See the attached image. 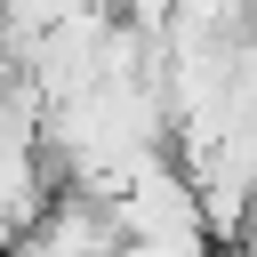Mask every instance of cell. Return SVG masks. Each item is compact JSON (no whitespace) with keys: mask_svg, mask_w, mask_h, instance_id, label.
<instances>
[{"mask_svg":"<svg viewBox=\"0 0 257 257\" xmlns=\"http://www.w3.org/2000/svg\"><path fill=\"white\" fill-rule=\"evenodd\" d=\"M217 257H249V249H217Z\"/></svg>","mask_w":257,"mask_h":257,"instance_id":"2","label":"cell"},{"mask_svg":"<svg viewBox=\"0 0 257 257\" xmlns=\"http://www.w3.org/2000/svg\"><path fill=\"white\" fill-rule=\"evenodd\" d=\"M120 249H128L120 201L80 193V185H64V193L48 201V217L16 241V257H120Z\"/></svg>","mask_w":257,"mask_h":257,"instance_id":"1","label":"cell"}]
</instances>
